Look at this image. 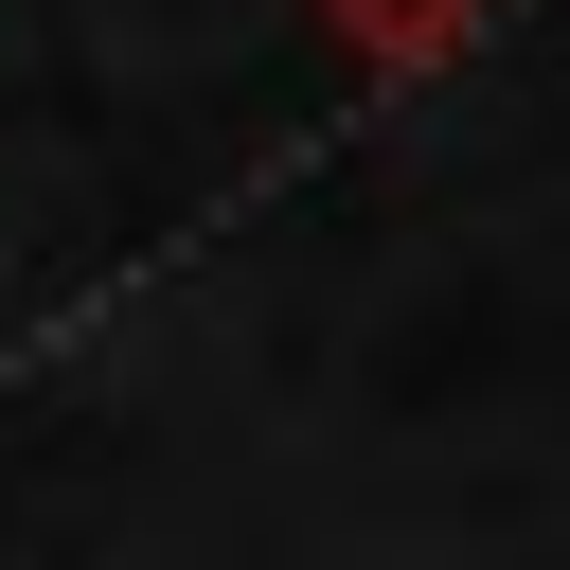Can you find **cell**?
<instances>
[{
	"label": "cell",
	"mask_w": 570,
	"mask_h": 570,
	"mask_svg": "<svg viewBox=\"0 0 570 570\" xmlns=\"http://www.w3.org/2000/svg\"><path fill=\"white\" fill-rule=\"evenodd\" d=\"M303 18H321V36L356 53V71H445V53H463V36L499 18V0H303Z\"/></svg>",
	"instance_id": "obj_1"
}]
</instances>
